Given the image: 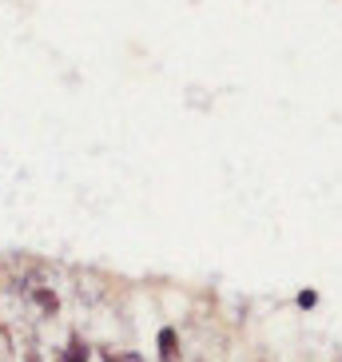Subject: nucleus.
I'll list each match as a JSON object with an SVG mask.
<instances>
[{"label":"nucleus","mask_w":342,"mask_h":362,"mask_svg":"<svg viewBox=\"0 0 342 362\" xmlns=\"http://www.w3.org/2000/svg\"><path fill=\"white\" fill-rule=\"evenodd\" d=\"M24 362H44V354H40V351H33V346H28V351H24Z\"/></svg>","instance_id":"obj_4"},{"label":"nucleus","mask_w":342,"mask_h":362,"mask_svg":"<svg viewBox=\"0 0 342 362\" xmlns=\"http://www.w3.org/2000/svg\"><path fill=\"white\" fill-rule=\"evenodd\" d=\"M160 362H179V334L171 327L160 330Z\"/></svg>","instance_id":"obj_1"},{"label":"nucleus","mask_w":342,"mask_h":362,"mask_svg":"<svg viewBox=\"0 0 342 362\" xmlns=\"http://www.w3.org/2000/svg\"><path fill=\"white\" fill-rule=\"evenodd\" d=\"M88 358H92V346H88L80 334H72L68 346H64V362H88Z\"/></svg>","instance_id":"obj_2"},{"label":"nucleus","mask_w":342,"mask_h":362,"mask_svg":"<svg viewBox=\"0 0 342 362\" xmlns=\"http://www.w3.org/2000/svg\"><path fill=\"white\" fill-rule=\"evenodd\" d=\"M36 303H40V310H48V315H56V307H60V298L44 287H36Z\"/></svg>","instance_id":"obj_3"}]
</instances>
